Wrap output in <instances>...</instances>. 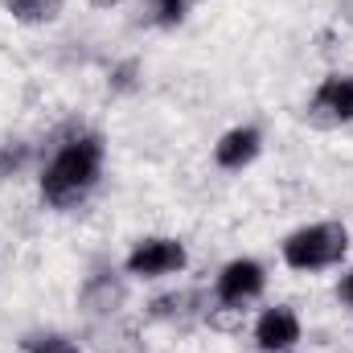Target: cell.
<instances>
[{
    "mask_svg": "<svg viewBox=\"0 0 353 353\" xmlns=\"http://www.w3.org/2000/svg\"><path fill=\"white\" fill-rule=\"evenodd\" d=\"M99 169H103V140L99 136H79L70 140L41 176V197L58 210L83 201L90 193V185L99 181Z\"/></svg>",
    "mask_w": 353,
    "mask_h": 353,
    "instance_id": "6da1fadb",
    "label": "cell"
},
{
    "mask_svg": "<svg viewBox=\"0 0 353 353\" xmlns=\"http://www.w3.org/2000/svg\"><path fill=\"white\" fill-rule=\"evenodd\" d=\"M350 251V234L337 222H321V226H304L283 243V259L296 271H321L333 267L341 255Z\"/></svg>",
    "mask_w": 353,
    "mask_h": 353,
    "instance_id": "7a4b0ae2",
    "label": "cell"
},
{
    "mask_svg": "<svg viewBox=\"0 0 353 353\" xmlns=\"http://www.w3.org/2000/svg\"><path fill=\"white\" fill-rule=\"evenodd\" d=\"M185 267V247L173 239H148L140 243L132 255H128V271L132 275H144V279H157V275H173Z\"/></svg>",
    "mask_w": 353,
    "mask_h": 353,
    "instance_id": "3957f363",
    "label": "cell"
},
{
    "mask_svg": "<svg viewBox=\"0 0 353 353\" xmlns=\"http://www.w3.org/2000/svg\"><path fill=\"white\" fill-rule=\"evenodd\" d=\"M263 292V267L251 259H239L218 275V300L222 304H247Z\"/></svg>",
    "mask_w": 353,
    "mask_h": 353,
    "instance_id": "277c9868",
    "label": "cell"
},
{
    "mask_svg": "<svg viewBox=\"0 0 353 353\" xmlns=\"http://www.w3.org/2000/svg\"><path fill=\"white\" fill-rule=\"evenodd\" d=\"M255 341H259V350H267V353L292 350V345L300 341V321H296V312H292V308H267L263 316H259V325H255Z\"/></svg>",
    "mask_w": 353,
    "mask_h": 353,
    "instance_id": "5b68a950",
    "label": "cell"
},
{
    "mask_svg": "<svg viewBox=\"0 0 353 353\" xmlns=\"http://www.w3.org/2000/svg\"><path fill=\"white\" fill-rule=\"evenodd\" d=\"M312 115L325 123L353 119V79H325V87L312 99Z\"/></svg>",
    "mask_w": 353,
    "mask_h": 353,
    "instance_id": "8992f818",
    "label": "cell"
},
{
    "mask_svg": "<svg viewBox=\"0 0 353 353\" xmlns=\"http://www.w3.org/2000/svg\"><path fill=\"white\" fill-rule=\"evenodd\" d=\"M214 157H218L222 169H243V165H251V161L259 157V132H255V128H234V132H226V136L218 140Z\"/></svg>",
    "mask_w": 353,
    "mask_h": 353,
    "instance_id": "52a82bcc",
    "label": "cell"
},
{
    "mask_svg": "<svg viewBox=\"0 0 353 353\" xmlns=\"http://www.w3.org/2000/svg\"><path fill=\"white\" fill-rule=\"evenodd\" d=\"M4 4L25 25H46V21H54L62 12V0H4Z\"/></svg>",
    "mask_w": 353,
    "mask_h": 353,
    "instance_id": "ba28073f",
    "label": "cell"
},
{
    "mask_svg": "<svg viewBox=\"0 0 353 353\" xmlns=\"http://www.w3.org/2000/svg\"><path fill=\"white\" fill-rule=\"evenodd\" d=\"M123 300V288L119 283H111V275H94L87 288V304L90 308H99V312H111V304H119Z\"/></svg>",
    "mask_w": 353,
    "mask_h": 353,
    "instance_id": "9c48e42d",
    "label": "cell"
},
{
    "mask_svg": "<svg viewBox=\"0 0 353 353\" xmlns=\"http://www.w3.org/2000/svg\"><path fill=\"white\" fill-rule=\"evenodd\" d=\"M185 8H189V0H152L148 4V12H152L157 25H181L185 21Z\"/></svg>",
    "mask_w": 353,
    "mask_h": 353,
    "instance_id": "30bf717a",
    "label": "cell"
},
{
    "mask_svg": "<svg viewBox=\"0 0 353 353\" xmlns=\"http://www.w3.org/2000/svg\"><path fill=\"white\" fill-rule=\"evenodd\" d=\"M21 161H25V152H21V148H4V152H0V176L12 173V169H17Z\"/></svg>",
    "mask_w": 353,
    "mask_h": 353,
    "instance_id": "8fae6325",
    "label": "cell"
},
{
    "mask_svg": "<svg viewBox=\"0 0 353 353\" xmlns=\"http://www.w3.org/2000/svg\"><path fill=\"white\" fill-rule=\"evenodd\" d=\"M33 353H79V350H74L70 341H62V337H50V341H41Z\"/></svg>",
    "mask_w": 353,
    "mask_h": 353,
    "instance_id": "7c38bea8",
    "label": "cell"
},
{
    "mask_svg": "<svg viewBox=\"0 0 353 353\" xmlns=\"http://www.w3.org/2000/svg\"><path fill=\"white\" fill-rule=\"evenodd\" d=\"M341 300H350V304H353V271L341 279Z\"/></svg>",
    "mask_w": 353,
    "mask_h": 353,
    "instance_id": "4fadbf2b",
    "label": "cell"
},
{
    "mask_svg": "<svg viewBox=\"0 0 353 353\" xmlns=\"http://www.w3.org/2000/svg\"><path fill=\"white\" fill-rule=\"evenodd\" d=\"M94 8H115V4H123V0H90Z\"/></svg>",
    "mask_w": 353,
    "mask_h": 353,
    "instance_id": "5bb4252c",
    "label": "cell"
}]
</instances>
